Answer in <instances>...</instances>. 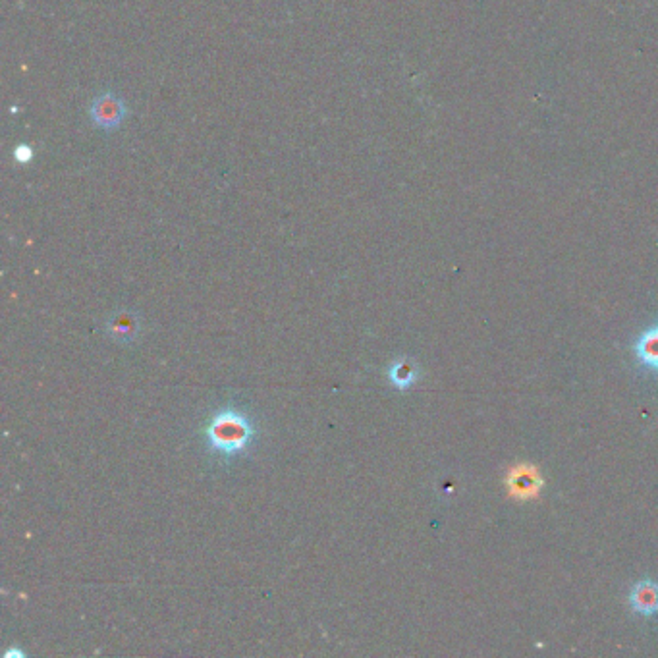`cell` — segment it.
<instances>
[{"label":"cell","mask_w":658,"mask_h":658,"mask_svg":"<svg viewBox=\"0 0 658 658\" xmlns=\"http://www.w3.org/2000/svg\"><path fill=\"white\" fill-rule=\"evenodd\" d=\"M207 440L220 456H238L253 440V425L246 415L236 410L219 412L207 427Z\"/></svg>","instance_id":"obj_1"},{"label":"cell","mask_w":658,"mask_h":658,"mask_svg":"<svg viewBox=\"0 0 658 658\" xmlns=\"http://www.w3.org/2000/svg\"><path fill=\"white\" fill-rule=\"evenodd\" d=\"M631 610L643 618H651L658 614V581L641 579L630 591Z\"/></svg>","instance_id":"obj_2"},{"label":"cell","mask_w":658,"mask_h":658,"mask_svg":"<svg viewBox=\"0 0 658 658\" xmlns=\"http://www.w3.org/2000/svg\"><path fill=\"white\" fill-rule=\"evenodd\" d=\"M633 356L637 363L651 371L658 373V325L645 330L633 344Z\"/></svg>","instance_id":"obj_3"},{"label":"cell","mask_w":658,"mask_h":658,"mask_svg":"<svg viewBox=\"0 0 658 658\" xmlns=\"http://www.w3.org/2000/svg\"><path fill=\"white\" fill-rule=\"evenodd\" d=\"M417 377H419V367L408 357L396 359L388 369L390 383L394 384L396 388H400V390H408L410 386L415 384Z\"/></svg>","instance_id":"obj_4"},{"label":"cell","mask_w":658,"mask_h":658,"mask_svg":"<svg viewBox=\"0 0 658 658\" xmlns=\"http://www.w3.org/2000/svg\"><path fill=\"white\" fill-rule=\"evenodd\" d=\"M138 317L130 315V313H118L114 317H110L109 330L110 336L122 340V342H130L138 336Z\"/></svg>","instance_id":"obj_5"},{"label":"cell","mask_w":658,"mask_h":658,"mask_svg":"<svg viewBox=\"0 0 658 658\" xmlns=\"http://www.w3.org/2000/svg\"><path fill=\"white\" fill-rule=\"evenodd\" d=\"M508 485L512 489V493L518 494V496H533V494L539 491V487L543 485V481L539 479V475L531 469L523 471V469H518L512 473V477L508 479Z\"/></svg>","instance_id":"obj_6"}]
</instances>
